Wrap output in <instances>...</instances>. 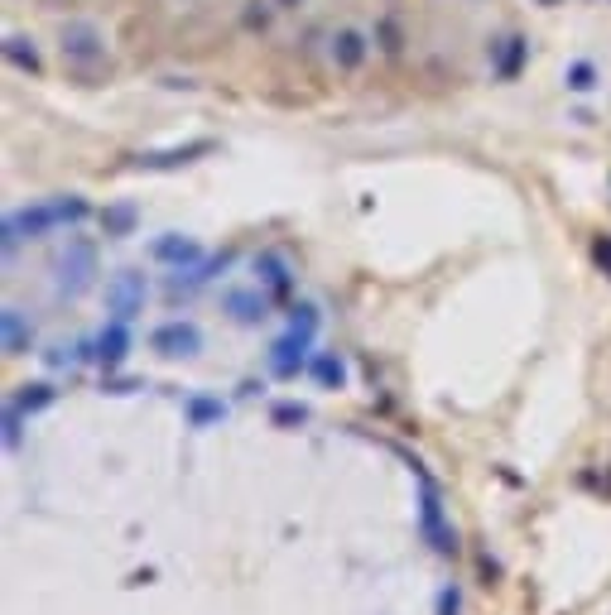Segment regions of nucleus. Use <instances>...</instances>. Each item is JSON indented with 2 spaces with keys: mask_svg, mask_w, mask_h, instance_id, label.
Listing matches in <instances>:
<instances>
[{
  "mask_svg": "<svg viewBox=\"0 0 611 615\" xmlns=\"http://www.w3.org/2000/svg\"><path fill=\"white\" fill-rule=\"evenodd\" d=\"M255 279H261L265 289L285 293V289H289V260H285V255H275V251L255 255Z\"/></svg>",
  "mask_w": 611,
  "mask_h": 615,
  "instance_id": "obj_13",
  "label": "nucleus"
},
{
  "mask_svg": "<svg viewBox=\"0 0 611 615\" xmlns=\"http://www.w3.org/2000/svg\"><path fill=\"white\" fill-rule=\"evenodd\" d=\"M29 327H25V313H20V308H5V351L10 356H20V351L29 347Z\"/></svg>",
  "mask_w": 611,
  "mask_h": 615,
  "instance_id": "obj_15",
  "label": "nucleus"
},
{
  "mask_svg": "<svg viewBox=\"0 0 611 615\" xmlns=\"http://www.w3.org/2000/svg\"><path fill=\"white\" fill-rule=\"evenodd\" d=\"M149 347H155L159 356H169V361L197 356V351H203V332H197V323H164V327H155Z\"/></svg>",
  "mask_w": 611,
  "mask_h": 615,
  "instance_id": "obj_6",
  "label": "nucleus"
},
{
  "mask_svg": "<svg viewBox=\"0 0 611 615\" xmlns=\"http://www.w3.org/2000/svg\"><path fill=\"white\" fill-rule=\"evenodd\" d=\"M125 351H131V332H125V323H107V332L97 337V351H92V356H97L101 365H121L125 361Z\"/></svg>",
  "mask_w": 611,
  "mask_h": 615,
  "instance_id": "obj_12",
  "label": "nucleus"
},
{
  "mask_svg": "<svg viewBox=\"0 0 611 615\" xmlns=\"http://www.w3.org/2000/svg\"><path fill=\"white\" fill-rule=\"evenodd\" d=\"M49 399H53V389H49V385H25V395H20L15 404H20V413H34V409L49 404Z\"/></svg>",
  "mask_w": 611,
  "mask_h": 615,
  "instance_id": "obj_22",
  "label": "nucleus"
},
{
  "mask_svg": "<svg viewBox=\"0 0 611 615\" xmlns=\"http://www.w3.org/2000/svg\"><path fill=\"white\" fill-rule=\"evenodd\" d=\"M313 375H318V385L337 389L347 380V365H342V356H318V361H313Z\"/></svg>",
  "mask_w": 611,
  "mask_h": 615,
  "instance_id": "obj_18",
  "label": "nucleus"
},
{
  "mask_svg": "<svg viewBox=\"0 0 611 615\" xmlns=\"http://www.w3.org/2000/svg\"><path fill=\"white\" fill-rule=\"evenodd\" d=\"M87 217H92V207H87V197H77V193L49 197V203H34L25 212H10V217H5V255H15L25 236H29V241H39V236H49L58 227H82Z\"/></svg>",
  "mask_w": 611,
  "mask_h": 615,
  "instance_id": "obj_1",
  "label": "nucleus"
},
{
  "mask_svg": "<svg viewBox=\"0 0 611 615\" xmlns=\"http://www.w3.org/2000/svg\"><path fill=\"white\" fill-rule=\"evenodd\" d=\"M289 332H299V337H313V332H318V308H313V303H299V308H293V313H289Z\"/></svg>",
  "mask_w": 611,
  "mask_h": 615,
  "instance_id": "obj_21",
  "label": "nucleus"
},
{
  "mask_svg": "<svg viewBox=\"0 0 611 615\" xmlns=\"http://www.w3.org/2000/svg\"><path fill=\"white\" fill-rule=\"evenodd\" d=\"M381 39H385V44H381V49H390V53L399 49V29L390 25V20H385V25H381Z\"/></svg>",
  "mask_w": 611,
  "mask_h": 615,
  "instance_id": "obj_25",
  "label": "nucleus"
},
{
  "mask_svg": "<svg viewBox=\"0 0 611 615\" xmlns=\"http://www.w3.org/2000/svg\"><path fill=\"white\" fill-rule=\"evenodd\" d=\"M597 260H602V265H611V241H597Z\"/></svg>",
  "mask_w": 611,
  "mask_h": 615,
  "instance_id": "obj_28",
  "label": "nucleus"
},
{
  "mask_svg": "<svg viewBox=\"0 0 611 615\" xmlns=\"http://www.w3.org/2000/svg\"><path fill=\"white\" fill-rule=\"evenodd\" d=\"M53 275H58V293L63 299H82L97 284V245L82 241V236H68V245L53 260Z\"/></svg>",
  "mask_w": 611,
  "mask_h": 615,
  "instance_id": "obj_3",
  "label": "nucleus"
},
{
  "mask_svg": "<svg viewBox=\"0 0 611 615\" xmlns=\"http://www.w3.org/2000/svg\"><path fill=\"white\" fill-rule=\"evenodd\" d=\"M309 347H313V337H299V332H285L275 341V347H269V371L279 375V380H293V375L303 371V365H309Z\"/></svg>",
  "mask_w": 611,
  "mask_h": 615,
  "instance_id": "obj_7",
  "label": "nucleus"
},
{
  "mask_svg": "<svg viewBox=\"0 0 611 615\" xmlns=\"http://www.w3.org/2000/svg\"><path fill=\"white\" fill-rule=\"evenodd\" d=\"M149 260H159V265H173V269H193V265H203V245H197L193 236L164 231L159 241L149 245Z\"/></svg>",
  "mask_w": 611,
  "mask_h": 615,
  "instance_id": "obj_8",
  "label": "nucleus"
},
{
  "mask_svg": "<svg viewBox=\"0 0 611 615\" xmlns=\"http://www.w3.org/2000/svg\"><path fill=\"white\" fill-rule=\"evenodd\" d=\"M58 58L63 68L92 77L101 63H107V34H101L97 20H63L58 25Z\"/></svg>",
  "mask_w": 611,
  "mask_h": 615,
  "instance_id": "obj_2",
  "label": "nucleus"
},
{
  "mask_svg": "<svg viewBox=\"0 0 611 615\" xmlns=\"http://www.w3.org/2000/svg\"><path fill=\"white\" fill-rule=\"evenodd\" d=\"M303 419H309L303 404H275V423H303Z\"/></svg>",
  "mask_w": 611,
  "mask_h": 615,
  "instance_id": "obj_24",
  "label": "nucleus"
},
{
  "mask_svg": "<svg viewBox=\"0 0 611 615\" xmlns=\"http://www.w3.org/2000/svg\"><path fill=\"white\" fill-rule=\"evenodd\" d=\"M213 145H207V140H197V145H183V149H169V154H145V169H173V164H188L193 159V154H207Z\"/></svg>",
  "mask_w": 611,
  "mask_h": 615,
  "instance_id": "obj_16",
  "label": "nucleus"
},
{
  "mask_svg": "<svg viewBox=\"0 0 611 615\" xmlns=\"http://www.w3.org/2000/svg\"><path fill=\"white\" fill-rule=\"evenodd\" d=\"M245 25H251V29H265V25H269V10H251V15H245Z\"/></svg>",
  "mask_w": 611,
  "mask_h": 615,
  "instance_id": "obj_27",
  "label": "nucleus"
},
{
  "mask_svg": "<svg viewBox=\"0 0 611 615\" xmlns=\"http://www.w3.org/2000/svg\"><path fill=\"white\" fill-rule=\"evenodd\" d=\"M539 5H554V0H539Z\"/></svg>",
  "mask_w": 611,
  "mask_h": 615,
  "instance_id": "obj_30",
  "label": "nucleus"
},
{
  "mask_svg": "<svg viewBox=\"0 0 611 615\" xmlns=\"http://www.w3.org/2000/svg\"><path fill=\"white\" fill-rule=\"evenodd\" d=\"M491 68H496V77L511 82L515 73L525 68V53H530V44L520 39V34H501V39H491Z\"/></svg>",
  "mask_w": 611,
  "mask_h": 615,
  "instance_id": "obj_10",
  "label": "nucleus"
},
{
  "mask_svg": "<svg viewBox=\"0 0 611 615\" xmlns=\"http://www.w3.org/2000/svg\"><path fill=\"white\" fill-rule=\"evenodd\" d=\"M327 58H333L337 73H361L366 58H371V34L357 29V25L333 29V39H327Z\"/></svg>",
  "mask_w": 611,
  "mask_h": 615,
  "instance_id": "obj_4",
  "label": "nucleus"
},
{
  "mask_svg": "<svg viewBox=\"0 0 611 615\" xmlns=\"http://www.w3.org/2000/svg\"><path fill=\"white\" fill-rule=\"evenodd\" d=\"M269 5H275V10H299L303 0H269Z\"/></svg>",
  "mask_w": 611,
  "mask_h": 615,
  "instance_id": "obj_29",
  "label": "nucleus"
},
{
  "mask_svg": "<svg viewBox=\"0 0 611 615\" xmlns=\"http://www.w3.org/2000/svg\"><path fill=\"white\" fill-rule=\"evenodd\" d=\"M183 5H188V0H183Z\"/></svg>",
  "mask_w": 611,
  "mask_h": 615,
  "instance_id": "obj_31",
  "label": "nucleus"
},
{
  "mask_svg": "<svg viewBox=\"0 0 611 615\" xmlns=\"http://www.w3.org/2000/svg\"><path fill=\"white\" fill-rule=\"evenodd\" d=\"M563 82H568V92H592L597 87V68L587 63V58H578V63H568Z\"/></svg>",
  "mask_w": 611,
  "mask_h": 615,
  "instance_id": "obj_19",
  "label": "nucleus"
},
{
  "mask_svg": "<svg viewBox=\"0 0 611 615\" xmlns=\"http://www.w3.org/2000/svg\"><path fill=\"white\" fill-rule=\"evenodd\" d=\"M145 293H149L145 275H135V269H121V275H111V284H107V308H111L116 323H131L140 308H145Z\"/></svg>",
  "mask_w": 611,
  "mask_h": 615,
  "instance_id": "obj_5",
  "label": "nucleus"
},
{
  "mask_svg": "<svg viewBox=\"0 0 611 615\" xmlns=\"http://www.w3.org/2000/svg\"><path fill=\"white\" fill-rule=\"evenodd\" d=\"M5 63L25 77H39L44 73V58H39V44L29 34H5Z\"/></svg>",
  "mask_w": 611,
  "mask_h": 615,
  "instance_id": "obj_11",
  "label": "nucleus"
},
{
  "mask_svg": "<svg viewBox=\"0 0 611 615\" xmlns=\"http://www.w3.org/2000/svg\"><path fill=\"white\" fill-rule=\"evenodd\" d=\"M221 308H227L241 327H255V323H265V317H269V299L261 289H231L227 299H221Z\"/></svg>",
  "mask_w": 611,
  "mask_h": 615,
  "instance_id": "obj_9",
  "label": "nucleus"
},
{
  "mask_svg": "<svg viewBox=\"0 0 611 615\" xmlns=\"http://www.w3.org/2000/svg\"><path fill=\"white\" fill-rule=\"evenodd\" d=\"M5 447H20V404L5 409Z\"/></svg>",
  "mask_w": 611,
  "mask_h": 615,
  "instance_id": "obj_23",
  "label": "nucleus"
},
{
  "mask_svg": "<svg viewBox=\"0 0 611 615\" xmlns=\"http://www.w3.org/2000/svg\"><path fill=\"white\" fill-rule=\"evenodd\" d=\"M438 615H457V591H443L438 596Z\"/></svg>",
  "mask_w": 611,
  "mask_h": 615,
  "instance_id": "obj_26",
  "label": "nucleus"
},
{
  "mask_svg": "<svg viewBox=\"0 0 611 615\" xmlns=\"http://www.w3.org/2000/svg\"><path fill=\"white\" fill-rule=\"evenodd\" d=\"M101 227H107V236H131L135 231V207L131 203H116L101 212Z\"/></svg>",
  "mask_w": 611,
  "mask_h": 615,
  "instance_id": "obj_17",
  "label": "nucleus"
},
{
  "mask_svg": "<svg viewBox=\"0 0 611 615\" xmlns=\"http://www.w3.org/2000/svg\"><path fill=\"white\" fill-rule=\"evenodd\" d=\"M221 413H227V409H221V399H188V419H193L197 428H207V423H217Z\"/></svg>",
  "mask_w": 611,
  "mask_h": 615,
  "instance_id": "obj_20",
  "label": "nucleus"
},
{
  "mask_svg": "<svg viewBox=\"0 0 611 615\" xmlns=\"http://www.w3.org/2000/svg\"><path fill=\"white\" fill-rule=\"evenodd\" d=\"M424 534L433 539V548L448 553L453 548V534H443V515H438V495L424 491Z\"/></svg>",
  "mask_w": 611,
  "mask_h": 615,
  "instance_id": "obj_14",
  "label": "nucleus"
}]
</instances>
